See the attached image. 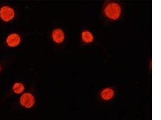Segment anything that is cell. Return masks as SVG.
<instances>
[{
	"label": "cell",
	"mask_w": 161,
	"mask_h": 120,
	"mask_svg": "<svg viewBox=\"0 0 161 120\" xmlns=\"http://www.w3.org/2000/svg\"><path fill=\"white\" fill-rule=\"evenodd\" d=\"M104 12L108 18L111 19L116 20L120 16L121 8L118 4L111 2L106 6Z\"/></svg>",
	"instance_id": "6da1fadb"
},
{
	"label": "cell",
	"mask_w": 161,
	"mask_h": 120,
	"mask_svg": "<svg viewBox=\"0 0 161 120\" xmlns=\"http://www.w3.org/2000/svg\"><path fill=\"white\" fill-rule=\"evenodd\" d=\"M15 16V11L8 6H4L0 8V18L4 22H8L13 19Z\"/></svg>",
	"instance_id": "7a4b0ae2"
},
{
	"label": "cell",
	"mask_w": 161,
	"mask_h": 120,
	"mask_svg": "<svg viewBox=\"0 0 161 120\" xmlns=\"http://www.w3.org/2000/svg\"><path fill=\"white\" fill-rule=\"evenodd\" d=\"M20 101L21 105L23 106L29 108L34 105L35 98L32 94L29 93H25L21 96Z\"/></svg>",
	"instance_id": "3957f363"
},
{
	"label": "cell",
	"mask_w": 161,
	"mask_h": 120,
	"mask_svg": "<svg viewBox=\"0 0 161 120\" xmlns=\"http://www.w3.org/2000/svg\"><path fill=\"white\" fill-rule=\"evenodd\" d=\"M7 45L11 48H15L21 42V37L17 33H12L8 36L6 40Z\"/></svg>",
	"instance_id": "277c9868"
},
{
	"label": "cell",
	"mask_w": 161,
	"mask_h": 120,
	"mask_svg": "<svg viewBox=\"0 0 161 120\" xmlns=\"http://www.w3.org/2000/svg\"><path fill=\"white\" fill-rule=\"evenodd\" d=\"M52 38L56 43H61L63 42L65 38L64 31L60 28H56L53 31Z\"/></svg>",
	"instance_id": "5b68a950"
},
{
	"label": "cell",
	"mask_w": 161,
	"mask_h": 120,
	"mask_svg": "<svg viewBox=\"0 0 161 120\" xmlns=\"http://www.w3.org/2000/svg\"><path fill=\"white\" fill-rule=\"evenodd\" d=\"M114 91L111 88H106L103 89L101 92V97L105 100H110L113 97Z\"/></svg>",
	"instance_id": "8992f818"
},
{
	"label": "cell",
	"mask_w": 161,
	"mask_h": 120,
	"mask_svg": "<svg viewBox=\"0 0 161 120\" xmlns=\"http://www.w3.org/2000/svg\"><path fill=\"white\" fill-rule=\"evenodd\" d=\"M82 38L84 42L88 43L93 42L94 38L92 34L90 31H86L83 32L82 33Z\"/></svg>",
	"instance_id": "52a82bcc"
},
{
	"label": "cell",
	"mask_w": 161,
	"mask_h": 120,
	"mask_svg": "<svg viewBox=\"0 0 161 120\" xmlns=\"http://www.w3.org/2000/svg\"><path fill=\"white\" fill-rule=\"evenodd\" d=\"M25 88L24 85L21 82H16L14 84L13 87V89L15 93L19 94L24 91Z\"/></svg>",
	"instance_id": "ba28073f"
},
{
	"label": "cell",
	"mask_w": 161,
	"mask_h": 120,
	"mask_svg": "<svg viewBox=\"0 0 161 120\" xmlns=\"http://www.w3.org/2000/svg\"><path fill=\"white\" fill-rule=\"evenodd\" d=\"M1 65H0V71H1Z\"/></svg>",
	"instance_id": "9c48e42d"
}]
</instances>
